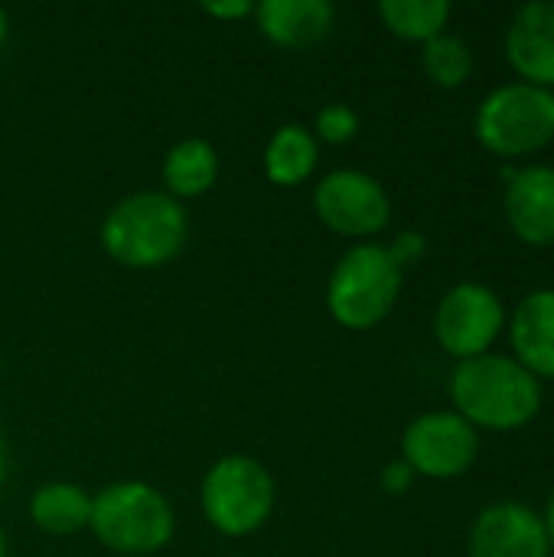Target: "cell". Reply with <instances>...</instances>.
Instances as JSON below:
<instances>
[{"instance_id": "1", "label": "cell", "mask_w": 554, "mask_h": 557, "mask_svg": "<svg viewBox=\"0 0 554 557\" xmlns=\"http://www.w3.org/2000/svg\"><path fill=\"white\" fill-rule=\"evenodd\" d=\"M451 401L470 428L509 434L539 418L542 382L513 356L487 352L457 362L451 375Z\"/></svg>"}, {"instance_id": "2", "label": "cell", "mask_w": 554, "mask_h": 557, "mask_svg": "<svg viewBox=\"0 0 554 557\" xmlns=\"http://www.w3.org/2000/svg\"><path fill=\"white\" fill-rule=\"evenodd\" d=\"M186 209L160 189H140L118 199L98 228L104 255L114 264L134 271H153L170 264L186 248Z\"/></svg>"}, {"instance_id": "3", "label": "cell", "mask_w": 554, "mask_h": 557, "mask_svg": "<svg viewBox=\"0 0 554 557\" xmlns=\"http://www.w3.org/2000/svg\"><path fill=\"white\" fill-rule=\"evenodd\" d=\"M88 532L114 555L147 557L173 542L176 512L157 486L121 480L91 496Z\"/></svg>"}, {"instance_id": "4", "label": "cell", "mask_w": 554, "mask_h": 557, "mask_svg": "<svg viewBox=\"0 0 554 557\" xmlns=\"http://www.w3.org/2000/svg\"><path fill=\"white\" fill-rule=\"evenodd\" d=\"M402 284L405 271L392 261L385 245L356 242L330 271L327 310L343 330H376L395 310Z\"/></svg>"}, {"instance_id": "5", "label": "cell", "mask_w": 554, "mask_h": 557, "mask_svg": "<svg viewBox=\"0 0 554 557\" xmlns=\"http://www.w3.org/2000/svg\"><path fill=\"white\" fill-rule=\"evenodd\" d=\"M274 499L278 486L271 470L248 454L216 460L199 483V509L225 539H248L261 532L274 512Z\"/></svg>"}, {"instance_id": "6", "label": "cell", "mask_w": 554, "mask_h": 557, "mask_svg": "<svg viewBox=\"0 0 554 557\" xmlns=\"http://www.w3.org/2000/svg\"><path fill=\"white\" fill-rule=\"evenodd\" d=\"M473 134L503 160L545 150L554 140V91L529 82L493 88L473 114Z\"/></svg>"}, {"instance_id": "7", "label": "cell", "mask_w": 554, "mask_h": 557, "mask_svg": "<svg viewBox=\"0 0 554 557\" xmlns=\"http://www.w3.org/2000/svg\"><path fill=\"white\" fill-rule=\"evenodd\" d=\"M506 330L500 294L480 281L454 284L434 310V339L457 362L487 356Z\"/></svg>"}, {"instance_id": "8", "label": "cell", "mask_w": 554, "mask_h": 557, "mask_svg": "<svg viewBox=\"0 0 554 557\" xmlns=\"http://www.w3.org/2000/svg\"><path fill=\"white\" fill-rule=\"evenodd\" d=\"M313 212L330 232L343 238L369 242L392 222V199L376 176L346 166L327 173L317 183Z\"/></svg>"}, {"instance_id": "9", "label": "cell", "mask_w": 554, "mask_h": 557, "mask_svg": "<svg viewBox=\"0 0 554 557\" xmlns=\"http://www.w3.org/2000/svg\"><path fill=\"white\" fill-rule=\"evenodd\" d=\"M480 457V434L457 411H424L402 434V460L415 476L457 480L473 470Z\"/></svg>"}, {"instance_id": "10", "label": "cell", "mask_w": 554, "mask_h": 557, "mask_svg": "<svg viewBox=\"0 0 554 557\" xmlns=\"http://www.w3.org/2000/svg\"><path fill=\"white\" fill-rule=\"evenodd\" d=\"M549 552L552 545L542 516L522 503L487 506L473 519L467 539L470 557H549Z\"/></svg>"}, {"instance_id": "11", "label": "cell", "mask_w": 554, "mask_h": 557, "mask_svg": "<svg viewBox=\"0 0 554 557\" xmlns=\"http://www.w3.org/2000/svg\"><path fill=\"white\" fill-rule=\"evenodd\" d=\"M503 209L513 235L532 248H554V166H503Z\"/></svg>"}, {"instance_id": "12", "label": "cell", "mask_w": 554, "mask_h": 557, "mask_svg": "<svg viewBox=\"0 0 554 557\" xmlns=\"http://www.w3.org/2000/svg\"><path fill=\"white\" fill-rule=\"evenodd\" d=\"M506 59L519 82L554 88V0L526 3L506 29Z\"/></svg>"}, {"instance_id": "13", "label": "cell", "mask_w": 554, "mask_h": 557, "mask_svg": "<svg viewBox=\"0 0 554 557\" xmlns=\"http://www.w3.org/2000/svg\"><path fill=\"white\" fill-rule=\"evenodd\" d=\"M255 23L268 42L307 52L333 33L336 7L330 0H264L255 3Z\"/></svg>"}, {"instance_id": "14", "label": "cell", "mask_w": 554, "mask_h": 557, "mask_svg": "<svg viewBox=\"0 0 554 557\" xmlns=\"http://www.w3.org/2000/svg\"><path fill=\"white\" fill-rule=\"evenodd\" d=\"M513 359L539 382L554 379V290L539 287L519 300L509 323Z\"/></svg>"}, {"instance_id": "15", "label": "cell", "mask_w": 554, "mask_h": 557, "mask_svg": "<svg viewBox=\"0 0 554 557\" xmlns=\"http://www.w3.org/2000/svg\"><path fill=\"white\" fill-rule=\"evenodd\" d=\"M320 163V140L313 137V131L307 124H281L268 144H264V176L274 186H300L317 173Z\"/></svg>"}, {"instance_id": "16", "label": "cell", "mask_w": 554, "mask_h": 557, "mask_svg": "<svg viewBox=\"0 0 554 557\" xmlns=\"http://www.w3.org/2000/svg\"><path fill=\"white\" fill-rule=\"evenodd\" d=\"M219 180V153L206 137H183L163 157V186L167 196L199 199Z\"/></svg>"}, {"instance_id": "17", "label": "cell", "mask_w": 554, "mask_h": 557, "mask_svg": "<svg viewBox=\"0 0 554 557\" xmlns=\"http://www.w3.org/2000/svg\"><path fill=\"white\" fill-rule=\"evenodd\" d=\"M29 522L46 535H78L91 522V496L75 483H46L29 496Z\"/></svg>"}, {"instance_id": "18", "label": "cell", "mask_w": 554, "mask_h": 557, "mask_svg": "<svg viewBox=\"0 0 554 557\" xmlns=\"http://www.w3.org/2000/svg\"><path fill=\"white\" fill-rule=\"evenodd\" d=\"M379 16L392 36L424 46L444 33L451 20V3L447 0H382Z\"/></svg>"}, {"instance_id": "19", "label": "cell", "mask_w": 554, "mask_h": 557, "mask_svg": "<svg viewBox=\"0 0 554 557\" xmlns=\"http://www.w3.org/2000/svg\"><path fill=\"white\" fill-rule=\"evenodd\" d=\"M421 69L438 88H460L473 75V49L460 36L441 33L421 46Z\"/></svg>"}, {"instance_id": "20", "label": "cell", "mask_w": 554, "mask_h": 557, "mask_svg": "<svg viewBox=\"0 0 554 557\" xmlns=\"http://www.w3.org/2000/svg\"><path fill=\"white\" fill-rule=\"evenodd\" d=\"M310 131H313L317 140L340 147V144H349V140L359 134V114H356L349 104L333 101V104H323V108L317 111Z\"/></svg>"}, {"instance_id": "21", "label": "cell", "mask_w": 554, "mask_h": 557, "mask_svg": "<svg viewBox=\"0 0 554 557\" xmlns=\"http://www.w3.org/2000/svg\"><path fill=\"white\" fill-rule=\"evenodd\" d=\"M385 248H389L392 261H395L402 271H408V268H415L418 261H424V255H428V238H424L421 232H398L395 242L385 245Z\"/></svg>"}, {"instance_id": "22", "label": "cell", "mask_w": 554, "mask_h": 557, "mask_svg": "<svg viewBox=\"0 0 554 557\" xmlns=\"http://www.w3.org/2000/svg\"><path fill=\"white\" fill-rule=\"evenodd\" d=\"M415 470L405 463V460H392V463H385V470H382V490L389 493V496H405L411 486H415Z\"/></svg>"}, {"instance_id": "23", "label": "cell", "mask_w": 554, "mask_h": 557, "mask_svg": "<svg viewBox=\"0 0 554 557\" xmlns=\"http://www.w3.org/2000/svg\"><path fill=\"white\" fill-rule=\"evenodd\" d=\"M202 13H209L212 20H245V16H255V3L251 0H212V3H202Z\"/></svg>"}, {"instance_id": "24", "label": "cell", "mask_w": 554, "mask_h": 557, "mask_svg": "<svg viewBox=\"0 0 554 557\" xmlns=\"http://www.w3.org/2000/svg\"><path fill=\"white\" fill-rule=\"evenodd\" d=\"M7 476H10V444H7V434L0 428V490L7 483Z\"/></svg>"}, {"instance_id": "25", "label": "cell", "mask_w": 554, "mask_h": 557, "mask_svg": "<svg viewBox=\"0 0 554 557\" xmlns=\"http://www.w3.org/2000/svg\"><path fill=\"white\" fill-rule=\"evenodd\" d=\"M542 522H545V535H549V545L554 548V493H552V499H549V509H545Z\"/></svg>"}, {"instance_id": "26", "label": "cell", "mask_w": 554, "mask_h": 557, "mask_svg": "<svg viewBox=\"0 0 554 557\" xmlns=\"http://www.w3.org/2000/svg\"><path fill=\"white\" fill-rule=\"evenodd\" d=\"M10 36V13L0 7V46H3V39Z\"/></svg>"}, {"instance_id": "27", "label": "cell", "mask_w": 554, "mask_h": 557, "mask_svg": "<svg viewBox=\"0 0 554 557\" xmlns=\"http://www.w3.org/2000/svg\"><path fill=\"white\" fill-rule=\"evenodd\" d=\"M0 557H7V535H3V529H0Z\"/></svg>"}]
</instances>
